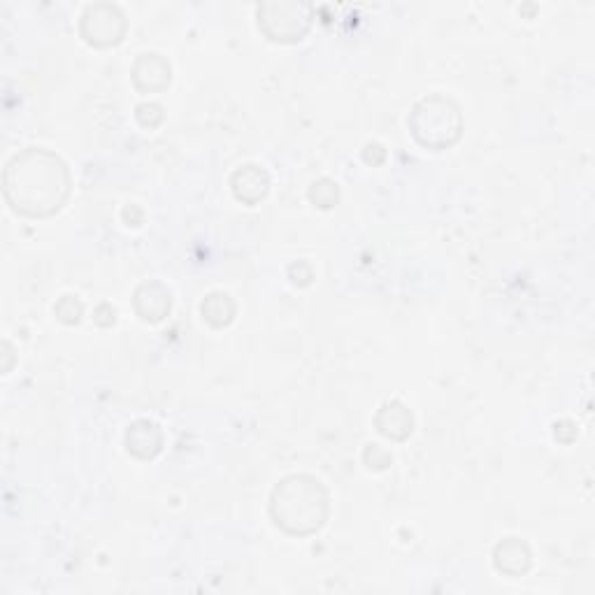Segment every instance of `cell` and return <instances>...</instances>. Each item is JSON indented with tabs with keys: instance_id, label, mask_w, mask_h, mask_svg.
Segmentation results:
<instances>
[{
	"instance_id": "30bf717a",
	"label": "cell",
	"mask_w": 595,
	"mask_h": 595,
	"mask_svg": "<svg viewBox=\"0 0 595 595\" xmlns=\"http://www.w3.org/2000/svg\"><path fill=\"white\" fill-rule=\"evenodd\" d=\"M377 433L391 442H405L414 433V414L403 400H386L375 412Z\"/></svg>"
},
{
	"instance_id": "2e32d148",
	"label": "cell",
	"mask_w": 595,
	"mask_h": 595,
	"mask_svg": "<svg viewBox=\"0 0 595 595\" xmlns=\"http://www.w3.org/2000/svg\"><path fill=\"white\" fill-rule=\"evenodd\" d=\"M135 121L142 128H159L163 121H166V107H163L161 103H154V100H145V103H140L138 107H135Z\"/></svg>"
},
{
	"instance_id": "6da1fadb",
	"label": "cell",
	"mask_w": 595,
	"mask_h": 595,
	"mask_svg": "<svg viewBox=\"0 0 595 595\" xmlns=\"http://www.w3.org/2000/svg\"><path fill=\"white\" fill-rule=\"evenodd\" d=\"M70 193L73 172L52 149L26 147L5 163L3 198L17 217H54L66 207Z\"/></svg>"
},
{
	"instance_id": "5bb4252c",
	"label": "cell",
	"mask_w": 595,
	"mask_h": 595,
	"mask_svg": "<svg viewBox=\"0 0 595 595\" xmlns=\"http://www.w3.org/2000/svg\"><path fill=\"white\" fill-rule=\"evenodd\" d=\"M54 317L56 321H61L63 326H80L84 319V303L73 293H66L56 300L54 305Z\"/></svg>"
},
{
	"instance_id": "52a82bcc",
	"label": "cell",
	"mask_w": 595,
	"mask_h": 595,
	"mask_svg": "<svg viewBox=\"0 0 595 595\" xmlns=\"http://www.w3.org/2000/svg\"><path fill=\"white\" fill-rule=\"evenodd\" d=\"M133 310L145 324H161L172 312V291L159 279H147L135 286L133 291Z\"/></svg>"
},
{
	"instance_id": "ba28073f",
	"label": "cell",
	"mask_w": 595,
	"mask_h": 595,
	"mask_svg": "<svg viewBox=\"0 0 595 595\" xmlns=\"http://www.w3.org/2000/svg\"><path fill=\"white\" fill-rule=\"evenodd\" d=\"M163 444H166V433L152 419H138L126 428L124 447L128 456L138 461H154L163 451Z\"/></svg>"
},
{
	"instance_id": "44dd1931",
	"label": "cell",
	"mask_w": 595,
	"mask_h": 595,
	"mask_svg": "<svg viewBox=\"0 0 595 595\" xmlns=\"http://www.w3.org/2000/svg\"><path fill=\"white\" fill-rule=\"evenodd\" d=\"M121 221H124L128 228H140L145 224V210H142L140 205L128 203L124 210H121Z\"/></svg>"
},
{
	"instance_id": "ffe728a7",
	"label": "cell",
	"mask_w": 595,
	"mask_h": 595,
	"mask_svg": "<svg viewBox=\"0 0 595 595\" xmlns=\"http://www.w3.org/2000/svg\"><path fill=\"white\" fill-rule=\"evenodd\" d=\"M361 156H363V161L368 163V166L377 168L386 161V149H384V145H379V142H368V145L363 147Z\"/></svg>"
},
{
	"instance_id": "7a4b0ae2",
	"label": "cell",
	"mask_w": 595,
	"mask_h": 595,
	"mask_svg": "<svg viewBox=\"0 0 595 595\" xmlns=\"http://www.w3.org/2000/svg\"><path fill=\"white\" fill-rule=\"evenodd\" d=\"M268 514L275 528L289 537L317 535L331 516V493L314 475L293 472L272 489Z\"/></svg>"
},
{
	"instance_id": "277c9868",
	"label": "cell",
	"mask_w": 595,
	"mask_h": 595,
	"mask_svg": "<svg viewBox=\"0 0 595 595\" xmlns=\"http://www.w3.org/2000/svg\"><path fill=\"white\" fill-rule=\"evenodd\" d=\"M314 7L303 0H265L256 5V26L275 45H296L312 31Z\"/></svg>"
},
{
	"instance_id": "5b68a950",
	"label": "cell",
	"mask_w": 595,
	"mask_h": 595,
	"mask_svg": "<svg viewBox=\"0 0 595 595\" xmlns=\"http://www.w3.org/2000/svg\"><path fill=\"white\" fill-rule=\"evenodd\" d=\"M80 38L89 47L110 49L124 42L128 19L117 3H91L80 17Z\"/></svg>"
},
{
	"instance_id": "8992f818",
	"label": "cell",
	"mask_w": 595,
	"mask_h": 595,
	"mask_svg": "<svg viewBox=\"0 0 595 595\" xmlns=\"http://www.w3.org/2000/svg\"><path fill=\"white\" fill-rule=\"evenodd\" d=\"M131 82L138 93H163L172 84V66L159 52H142L131 66Z\"/></svg>"
},
{
	"instance_id": "e0dca14e",
	"label": "cell",
	"mask_w": 595,
	"mask_h": 595,
	"mask_svg": "<svg viewBox=\"0 0 595 595\" xmlns=\"http://www.w3.org/2000/svg\"><path fill=\"white\" fill-rule=\"evenodd\" d=\"M286 275H289L291 284L298 286V289H307V286L314 284V268H312V263L307 261V258L293 261L289 265V270H286Z\"/></svg>"
},
{
	"instance_id": "9a60e30c",
	"label": "cell",
	"mask_w": 595,
	"mask_h": 595,
	"mask_svg": "<svg viewBox=\"0 0 595 595\" xmlns=\"http://www.w3.org/2000/svg\"><path fill=\"white\" fill-rule=\"evenodd\" d=\"M363 465L372 472H384L393 465V454L391 449H386L384 444L372 442L363 449Z\"/></svg>"
},
{
	"instance_id": "d6986e66",
	"label": "cell",
	"mask_w": 595,
	"mask_h": 595,
	"mask_svg": "<svg viewBox=\"0 0 595 595\" xmlns=\"http://www.w3.org/2000/svg\"><path fill=\"white\" fill-rule=\"evenodd\" d=\"M554 440L561 444H572L577 440V424L570 419H561L554 424Z\"/></svg>"
},
{
	"instance_id": "8fae6325",
	"label": "cell",
	"mask_w": 595,
	"mask_h": 595,
	"mask_svg": "<svg viewBox=\"0 0 595 595\" xmlns=\"http://www.w3.org/2000/svg\"><path fill=\"white\" fill-rule=\"evenodd\" d=\"M228 184H231L235 200L247 207L258 205L270 193V175L258 163H245V166L235 168Z\"/></svg>"
},
{
	"instance_id": "7402d4cb",
	"label": "cell",
	"mask_w": 595,
	"mask_h": 595,
	"mask_svg": "<svg viewBox=\"0 0 595 595\" xmlns=\"http://www.w3.org/2000/svg\"><path fill=\"white\" fill-rule=\"evenodd\" d=\"M3 356H5V363H3V375H10L12 372V365H14V347L10 340H3Z\"/></svg>"
},
{
	"instance_id": "3957f363",
	"label": "cell",
	"mask_w": 595,
	"mask_h": 595,
	"mask_svg": "<svg viewBox=\"0 0 595 595\" xmlns=\"http://www.w3.org/2000/svg\"><path fill=\"white\" fill-rule=\"evenodd\" d=\"M407 128L417 145L430 152H444L463 138V112L454 98L430 93L412 105Z\"/></svg>"
},
{
	"instance_id": "4fadbf2b",
	"label": "cell",
	"mask_w": 595,
	"mask_h": 595,
	"mask_svg": "<svg viewBox=\"0 0 595 595\" xmlns=\"http://www.w3.org/2000/svg\"><path fill=\"white\" fill-rule=\"evenodd\" d=\"M307 200L319 210H333L340 203V184L333 182L331 177L314 179L307 189Z\"/></svg>"
},
{
	"instance_id": "7c38bea8",
	"label": "cell",
	"mask_w": 595,
	"mask_h": 595,
	"mask_svg": "<svg viewBox=\"0 0 595 595\" xmlns=\"http://www.w3.org/2000/svg\"><path fill=\"white\" fill-rule=\"evenodd\" d=\"M200 317L214 331H224L238 317V303L228 291H212L200 303Z\"/></svg>"
},
{
	"instance_id": "9c48e42d",
	"label": "cell",
	"mask_w": 595,
	"mask_h": 595,
	"mask_svg": "<svg viewBox=\"0 0 595 595\" xmlns=\"http://www.w3.org/2000/svg\"><path fill=\"white\" fill-rule=\"evenodd\" d=\"M491 561L500 575L519 579L528 575L530 568H533V551H530L528 542L521 540V537H505V540H500L493 547Z\"/></svg>"
},
{
	"instance_id": "ac0fdd59",
	"label": "cell",
	"mask_w": 595,
	"mask_h": 595,
	"mask_svg": "<svg viewBox=\"0 0 595 595\" xmlns=\"http://www.w3.org/2000/svg\"><path fill=\"white\" fill-rule=\"evenodd\" d=\"M93 324L100 328H112L117 324V307L112 303H100L93 307Z\"/></svg>"
}]
</instances>
